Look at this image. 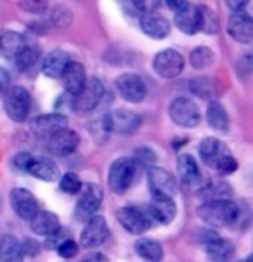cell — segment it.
Segmentation results:
<instances>
[{"label": "cell", "mask_w": 253, "mask_h": 262, "mask_svg": "<svg viewBox=\"0 0 253 262\" xmlns=\"http://www.w3.org/2000/svg\"><path fill=\"white\" fill-rule=\"evenodd\" d=\"M198 217L212 228L233 226L239 219V205L231 200H206L198 207Z\"/></svg>", "instance_id": "obj_1"}, {"label": "cell", "mask_w": 253, "mask_h": 262, "mask_svg": "<svg viewBox=\"0 0 253 262\" xmlns=\"http://www.w3.org/2000/svg\"><path fill=\"white\" fill-rule=\"evenodd\" d=\"M11 207L19 219L28 221V223L40 210L37 196H35L32 191H28L25 188H14L11 191Z\"/></svg>", "instance_id": "obj_11"}, {"label": "cell", "mask_w": 253, "mask_h": 262, "mask_svg": "<svg viewBox=\"0 0 253 262\" xmlns=\"http://www.w3.org/2000/svg\"><path fill=\"white\" fill-rule=\"evenodd\" d=\"M4 97V110L12 122H25L30 115V92L25 87H11L6 91Z\"/></svg>", "instance_id": "obj_2"}, {"label": "cell", "mask_w": 253, "mask_h": 262, "mask_svg": "<svg viewBox=\"0 0 253 262\" xmlns=\"http://www.w3.org/2000/svg\"><path fill=\"white\" fill-rule=\"evenodd\" d=\"M189 4V0H167V6L172 9V11H180L182 7H186Z\"/></svg>", "instance_id": "obj_44"}, {"label": "cell", "mask_w": 253, "mask_h": 262, "mask_svg": "<svg viewBox=\"0 0 253 262\" xmlns=\"http://www.w3.org/2000/svg\"><path fill=\"white\" fill-rule=\"evenodd\" d=\"M205 248L210 262H233L234 259V245L229 239L215 236L206 242Z\"/></svg>", "instance_id": "obj_26"}, {"label": "cell", "mask_w": 253, "mask_h": 262, "mask_svg": "<svg viewBox=\"0 0 253 262\" xmlns=\"http://www.w3.org/2000/svg\"><path fill=\"white\" fill-rule=\"evenodd\" d=\"M64 127H68V120L61 113L42 115V117H37L32 122L33 134L38 137H51L54 132L61 130Z\"/></svg>", "instance_id": "obj_22"}, {"label": "cell", "mask_w": 253, "mask_h": 262, "mask_svg": "<svg viewBox=\"0 0 253 262\" xmlns=\"http://www.w3.org/2000/svg\"><path fill=\"white\" fill-rule=\"evenodd\" d=\"M59 186H61V191H64V193L77 194L78 191L82 189V181H80V177L77 174H73V172H66V174H63V177H61Z\"/></svg>", "instance_id": "obj_36"}, {"label": "cell", "mask_w": 253, "mask_h": 262, "mask_svg": "<svg viewBox=\"0 0 253 262\" xmlns=\"http://www.w3.org/2000/svg\"><path fill=\"white\" fill-rule=\"evenodd\" d=\"M109 228L103 215H92L90 219L85 221V228L80 234V243L83 248H97L108 239Z\"/></svg>", "instance_id": "obj_8"}, {"label": "cell", "mask_w": 253, "mask_h": 262, "mask_svg": "<svg viewBox=\"0 0 253 262\" xmlns=\"http://www.w3.org/2000/svg\"><path fill=\"white\" fill-rule=\"evenodd\" d=\"M205 194L208 200H231V194H233V189L227 183H212L206 188Z\"/></svg>", "instance_id": "obj_35"}, {"label": "cell", "mask_w": 253, "mask_h": 262, "mask_svg": "<svg viewBox=\"0 0 253 262\" xmlns=\"http://www.w3.org/2000/svg\"><path fill=\"white\" fill-rule=\"evenodd\" d=\"M191 89H193L194 94H199L201 97H208L212 94V85L208 83V80H205V78L194 80V82L191 83Z\"/></svg>", "instance_id": "obj_40"}, {"label": "cell", "mask_w": 253, "mask_h": 262, "mask_svg": "<svg viewBox=\"0 0 253 262\" xmlns=\"http://www.w3.org/2000/svg\"><path fill=\"white\" fill-rule=\"evenodd\" d=\"M175 26L186 35H194L201 30V12H199L198 6H191L188 4L182 7L180 11L175 12Z\"/></svg>", "instance_id": "obj_20"}, {"label": "cell", "mask_w": 253, "mask_h": 262, "mask_svg": "<svg viewBox=\"0 0 253 262\" xmlns=\"http://www.w3.org/2000/svg\"><path fill=\"white\" fill-rule=\"evenodd\" d=\"M82 262H109V260H108V257L103 254H92V255H88L87 259H83Z\"/></svg>", "instance_id": "obj_45"}, {"label": "cell", "mask_w": 253, "mask_h": 262, "mask_svg": "<svg viewBox=\"0 0 253 262\" xmlns=\"http://www.w3.org/2000/svg\"><path fill=\"white\" fill-rule=\"evenodd\" d=\"M153 70L163 78H175L184 70V57L174 49H167L154 56Z\"/></svg>", "instance_id": "obj_9"}, {"label": "cell", "mask_w": 253, "mask_h": 262, "mask_svg": "<svg viewBox=\"0 0 253 262\" xmlns=\"http://www.w3.org/2000/svg\"><path fill=\"white\" fill-rule=\"evenodd\" d=\"M111 132L109 128V120H108V115H104L103 118H97L96 122L90 123V134L92 137H94L96 143L103 144L106 141V137H108V134Z\"/></svg>", "instance_id": "obj_34"}, {"label": "cell", "mask_w": 253, "mask_h": 262, "mask_svg": "<svg viewBox=\"0 0 253 262\" xmlns=\"http://www.w3.org/2000/svg\"><path fill=\"white\" fill-rule=\"evenodd\" d=\"M12 61L16 63V68L19 70V72H33L35 66H37L40 61V52L37 47L26 46Z\"/></svg>", "instance_id": "obj_31"}, {"label": "cell", "mask_w": 253, "mask_h": 262, "mask_svg": "<svg viewBox=\"0 0 253 262\" xmlns=\"http://www.w3.org/2000/svg\"><path fill=\"white\" fill-rule=\"evenodd\" d=\"M23 172L32 174L33 177H37L40 181H45V183H52V181L59 179V167L52 160L43 157H32L30 155Z\"/></svg>", "instance_id": "obj_16"}, {"label": "cell", "mask_w": 253, "mask_h": 262, "mask_svg": "<svg viewBox=\"0 0 253 262\" xmlns=\"http://www.w3.org/2000/svg\"><path fill=\"white\" fill-rule=\"evenodd\" d=\"M19 6L30 14H43L47 11L49 0H19Z\"/></svg>", "instance_id": "obj_37"}, {"label": "cell", "mask_w": 253, "mask_h": 262, "mask_svg": "<svg viewBox=\"0 0 253 262\" xmlns=\"http://www.w3.org/2000/svg\"><path fill=\"white\" fill-rule=\"evenodd\" d=\"M206 122L212 128L219 132H227L229 130V115L225 112V108L217 101H210L206 108Z\"/></svg>", "instance_id": "obj_29"}, {"label": "cell", "mask_w": 253, "mask_h": 262, "mask_svg": "<svg viewBox=\"0 0 253 262\" xmlns=\"http://www.w3.org/2000/svg\"><path fill=\"white\" fill-rule=\"evenodd\" d=\"M168 113H170V118L174 120V123H177L179 127L184 128H193L196 127L201 120V115H199V108L194 101H191L189 97H175L172 101L170 108H168Z\"/></svg>", "instance_id": "obj_5"}, {"label": "cell", "mask_w": 253, "mask_h": 262, "mask_svg": "<svg viewBox=\"0 0 253 262\" xmlns=\"http://www.w3.org/2000/svg\"><path fill=\"white\" fill-rule=\"evenodd\" d=\"M248 0H225V6H227L233 12H239L246 7Z\"/></svg>", "instance_id": "obj_43"}, {"label": "cell", "mask_w": 253, "mask_h": 262, "mask_svg": "<svg viewBox=\"0 0 253 262\" xmlns=\"http://www.w3.org/2000/svg\"><path fill=\"white\" fill-rule=\"evenodd\" d=\"M199 12H201V30L199 32H205L214 35L219 32V17L212 9L206 6H199Z\"/></svg>", "instance_id": "obj_33"}, {"label": "cell", "mask_w": 253, "mask_h": 262, "mask_svg": "<svg viewBox=\"0 0 253 262\" xmlns=\"http://www.w3.org/2000/svg\"><path fill=\"white\" fill-rule=\"evenodd\" d=\"M117 219H118V223L123 226V229L128 231L130 234H143L151 228V224H153L148 212L141 210V208H137V207L118 208Z\"/></svg>", "instance_id": "obj_7"}, {"label": "cell", "mask_w": 253, "mask_h": 262, "mask_svg": "<svg viewBox=\"0 0 253 262\" xmlns=\"http://www.w3.org/2000/svg\"><path fill=\"white\" fill-rule=\"evenodd\" d=\"M135 252L139 257H143L148 262H159L163 259V248L158 242L151 238H141L135 242Z\"/></svg>", "instance_id": "obj_30"}, {"label": "cell", "mask_w": 253, "mask_h": 262, "mask_svg": "<svg viewBox=\"0 0 253 262\" xmlns=\"http://www.w3.org/2000/svg\"><path fill=\"white\" fill-rule=\"evenodd\" d=\"M80 198L77 203V219L88 221L92 215L97 214L101 203H103V189L94 183L82 184V189L78 191Z\"/></svg>", "instance_id": "obj_6"}, {"label": "cell", "mask_w": 253, "mask_h": 262, "mask_svg": "<svg viewBox=\"0 0 253 262\" xmlns=\"http://www.w3.org/2000/svg\"><path fill=\"white\" fill-rule=\"evenodd\" d=\"M56 250L63 259H73V257L78 254V245L73 239H64V242H61L59 245H57Z\"/></svg>", "instance_id": "obj_38"}, {"label": "cell", "mask_w": 253, "mask_h": 262, "mask_svg": "<svg viewBox=\"0 0 253 262\" xmlns=\"http://www.w3.org/2000/svg\"><path fill=\"white\" fill-rule=\"evenodd\" d=\"M148 215L151 217V221H156L159 224H170L177 215V205L174 198L153 194V202L148 208Z\"/></svg>", "instance_id": "obj_18"}, {"label": "cell", "mask_w": 253, "mask_h": 262, "mask_svg": "<svg viewBox=\"0 0 253 262\" xmlns=\"http://www.w3.org/2000/svg\"><path fill=\"white\" fill-rule=\"evenodd\" d=\"M135 165L132 158H118L111 163L109 174H108V183L109 188L117 194H123L130 188L135 177Z\"/></svg>", "instance_id": "obj_3"}, {"label": "cell", "mask_w": 253, "mask_h": 262, "mask_svg": "<svg viewBox=\"0 0 253 262\" xmlns=\"http://www.w3.org/2000/svg\"><path fill=\"white\" fill-rule=\"evenodd\" d=\"M177 172H179L180 181L189 188H194L199 183V168L198 163L191 155H180L177 158Z\"/></svg>", "instance_id": "obj_27"}, {"label": "cell", "mask_w": 253, "mask_h": 262, "mask_svg": "<svg viewBox=\"0 0 253 262\" xmlns=\"http://www.w3.org/2000/svg\"><path fill=\"white\" fill-rule=\"evenodd\" d=\"M104 96V85L101 83L99 78L90 77L87 78L85 85L77 96H73V108L78 113H90L97 108V104L101 103Z\"/></svg>", "instance_id": "obj_4"}, {"label": "cell", "mask_w": 253, "mask_h": 262, "mask_svg": "<svg viewBox=\"0 0 253 262\" xmlns=\"http://www.w3.org/2000/svg\"><path fill=\"white\" fill-rule=\"evenodd\" d=\"M80 144V137L72 128L64 127L47 137V148L54 157H70L77 151Z\"/></svg>", "instance_id": "obj_10"}, {"label": "cell", "mask_w": 253, "mask_h": 262, "mask_svg": "<svg viewBox=\"0 0 253 262\" xmlns=\"http://www.w3.org/2000/svg\"><path fill=\"white\" fill-rule=\"evenodd\" d=\"M227 32L236 42L250 43L253 40V21L246 12H233L227 23Z\"/></svg>", "instance_id": "obj_17"}, {"label": "cell", "mask_w": 253, "mask_h": 262, "mask_svg": "<svg viewBox=\"0 0 253 262\" xmlns=\"http://www.w3.org/2000/svg\"><path fill=\"white\" fill-rule=\"evenodd\" d=\"M61 78H63V85L66 89V92H68L70 96H77L87 82L85 68H83L82 63H78V61H70V63L66 64Z\"/></svg>", "instance_id": "obj_21"}, {"label": "cell", "mask_w": 253, "mask_h": 262, "mask_svg": "<svg viewBox=\"0 0 253 262\" xmlns=\"http://www.w3.org/2000/svg\"><path fill=\"white\" fill-rule=\"evenodd\" d=\"M117 89L120 96L128 103H141L146 97V83L144 80L135 73H125L120 75L117 80Z\"/></svg>", "instance_id": "obj_15"}, {"label": "cell", "mask_w": 253, "mask_h": 262, "mask_svg": "<svg viewBox=\"0 0 253 262\" xmlns=\"http://www.w3.org/2000/svg\"><path fill=\"white\" fill-rule=\"evenodd\" d=\"M72 61L68 52L61 51V49H56V51L49 52V54L43 57L42 61V72L45 73V77L49 78H61L66 64Z\"/></svg>", "instance_id": "obj_25"}, {"label": "cell", "mask_w": 253, "mask_h": 262, "mask_svg": "<svg viewBox=\"0 0 253 262\" xmlns=\"http://www.w3.org/2000/svg\"><path fill=\"white\" fill-rule=\"evenodd\" d=\"M141 30L149 38L163 40L170 35V21L159 12H148V14L141 17Z\"/></svg>", "instance_id": "obj_19"}, {"label": "cell", "mask_w": 253, "mask_h": 262, "mask_svg": "<svg viewBox=\"0 0 253 262\" xmlns=\"http://www.w3.org/2000/svg\"><path fill=\"white\" fill-rule=\"evenodd\" d=\"M231 157V151L222 141L215 139V137H205L199 143V158L203 163L212 168H219L222 163Z\"/></svg>", "instance_id": "obj_12"}, {"label": "cell", "mask_w": 253, "mask_h": 262, "mask_svg": "<svg viewBox=\"0 0 253 262\" xmlns=\"http://www.w3.org/2000/svg\"><path fill=\"white\" fill-rule=\"evenodd\" d=\"M189 59H191V64H193V68L205 70L210 64H214L215 56H214V52H212V49L201 46V47H196L193 52H191Z\"/></svg>", "instance_id": "obj_32"}, {"label": "cell", "mask_w": 253, "mask_h": 262, "mask_svg": "<svg viewBox=\"0 0 253 262\" xmlns=\"http://www.w3.org/2000/svg\"><path fill=\"white\" fill-rule=\"evenodd\" d=\"M21 248H23V254L28 257H37L40 254V243L37 239L26 238L23 243H21Z\"/></svg>", "instance_id": "obj_41"}, {"label": "cell", "mask_w": 253, "mask_h": 262, "mask_svg": "<svg viewBox=\"0 0 253 262\" xmlns=\"http://www.w3.org/2000/svg\"><path fill=\"white\" fill-rule=\"evenodd\" d=\"M239 262H253V255H246L243 260H239Z\"/></svg>", "instance_id": "obj_46"}, {"label": "cell", "mask_w": 253, "mask_h": 262, "mask_svg": "<svg viewBox=\"0 0 253 262\" xmlns=\"http://www.w3.org/2000/svg\"><path fill=\"white\" fill-rule=\"evenodd\" d=\"M26 47V40L21 33L14 30H2L0 32V56L6 59H14Z\"/></svg>", "instance_id": "obj_24"}, {"label": "cell", "mask_w": 253, "mask_h": 262, "mask_svg": "<svg viewBox=\"0 0 253 262\" xmlns=\"http://www.w3.org/2000/svg\"><path fill=\"white\" fill-rule=\"evenodd\" d=\"M9 80H11V77H9L7 70L0 68V97L6 94V91L9 89Z\"/></svg>", "instance_id": "obj_42"}, {"label": "cell", "mask_w": 253, "mask_h": 262, "mask_svg": "<svg viewBox=\"0 0 253 262\" xmlns=\"http://www.w3.org/2000/svg\"><path fill=\"white\" fill-rule=\"evenodd\" d=\"M30 228H32V231L37 236L49 238V236H52V234L59 233L61 223L54 212L38 210L37 214L33 215V219L30 221Z\"/></svg>", "instance_id": "obj_23"}, {"label": "cell", "mask_w": 253, "mask_h": 262, "mask_svg": "<svg viewBox=\"0 0 253 262\" xmlns=\"http://www.w3.org/2000/svg\"><path fill=\"white\" fill-rule=\"evenodd\" d=\"M134 7L143 14H148V12H156V9L159 7L162 0H132Z\"/></svg>", "instance_id": "obj_39"}, {"label": "cell", "mask_w": 253, "mask_h": 262, "mask_svg": "<svg viewBox=\"0 0 253 262\" xmlns=\"http://www.w3.org/2000/svg\"><path fill=\"white\" fill-rule=\"evenodd\" d=\"M25 254L21 243L12 234H4L0 238V262H23Z\"/></svg>", "instance_id": "obj_28"}, {"label": "cell", "mask_w": 253, "mask_h": 262, "mask_svg": "<svg viewBox=\"0 0 253 262\" xmlns=\"http://www.w3.org/2000/svg\"><path fill=\"white\" fill-rule=\"evenodd\" d=\"M148 184L151 188V193L156 196H170L174 198L177 193V181L175 177L167 172L165 168L151 167L148 172Z\"/></svg>", "instance_id": "obj_14"}, {"label": "cell", "mask_w": 253, "mask_h": 262, "mask_svg": "<svg viewBox=\"0 0 253 262\" xmlns=\"http://www.w3.org/2000/svg\"><path fill=\"white\" fill-rule=\"evenodd\" d=\"M108 120H109L111 132H117V134H122V136L135 134L141 127V122H143L135 112L125 110V108L114 110L113 113L108 115Z\"/></svg>", "instance_id": "obj_13"}]
</instances>
